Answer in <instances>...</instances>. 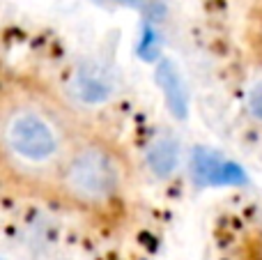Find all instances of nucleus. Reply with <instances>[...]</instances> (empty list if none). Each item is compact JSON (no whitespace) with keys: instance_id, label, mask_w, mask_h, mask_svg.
Wrapping results in <instances>:
<instances>
[{"instance_id":"nucleus-1","label":"nucleus","mask_w":262,"mask_h":260,"mask_svg":"<svg viewBox=\"0 0 262 260\" xmlns=\"http://www.w3.org/2000/svg\"><path fill=\"white\" fill-rule=\"evenodd\" d=\"M85 132L76 111L49 88L28 78H5L0 164L7 184L26 193L53 191L69 152Z\"/></svg>"},{"instance_id":"nucleus-2","label":"nucleus","mask_w":262,"mask_h":260,"mask_svg":"<svg viewBox=\"0 0 262 260\" xmlns=\"http://www.w3.org/2000/svg\"><path fill=\"white\" fill-rule=\"evenodd\" d=\"M127 184V161L111 138L88 129L72 147L58 175L53 193L62 203L85 212L113 205Z\"/></svg>"},{"instance_id":"nucleus-3","label":"nucleus","mask_w":262,"mask_h":260,"mask_svg":"<svg viewBox=\"0 0 262 260\" xmlns=\"http://www.w3.org/2000/svg\"><path fill=\"white\" fill-rule=\"evenodd\" d=\"M74 97L85 104H104L115 92V78L104 64L81 62L72 78Z\"/></svg>"},{"instance_id":"nucleus-4","label":"nucleus","mask_w":262,"mask_h":260,"mask_svg":"<svg viewBox=\"0 0 262 260\" xmlns=\"http://www.w3.org/2000/svg\"><path fill=\"white\" fill-rule=\"evenodd\" d=\"M145 161H147V168L152 175H157L161 180L170 178L175 173L177 164H180V143L170 134H163V136L154 138L147 147Z\"/></svg>"},{"instance_id":"nucleus-5","label":"nucleus","mask_w":262,"mask_h":260,"mask_svg":"<svg viewBox=\"0 0 262 260\" xmlns=\"http://www.w3.org/2000/svg\"><path fill=\"white\" fill-rule=\"evenodd\" d=\"M195 173L203 180L214 182V184L237 180V173L232 170V166H226L216 155H207V152H200L195 157Z\"/></svg>"},{"instance_id":"nucleus-6","label":"nucleus","mask_w":262,"mask_h":260,"mask_svg":"<svg viewBox=\"0 0 262 260\" xmlns=\"http://www.w3.org/2000/svg\"><path fill=\"white\" fill-rule=\"evenodd\" d=\"M246 109H249V113L253 115L255 120L262 122V78L251 85L249 95H246Z\"/></svg>"},{"instance_id":"nucleus-7","label":"nucleus","mask_w":262,"mask_h":260,"mask_svg":"<svg viewBox=\"0 0 262 260\" xmlns=\"http://www.w3.org/2000/svg\"><path fill=\"white\" fill-rule=\"evenodd\" d=\"M163 76H166V78H163V85H166V90L172 92L168 101H170V106L175 109V101H182V90L177 88V74H170V72L166 74V72H163Z\"/></svg>"}]
</instances>
